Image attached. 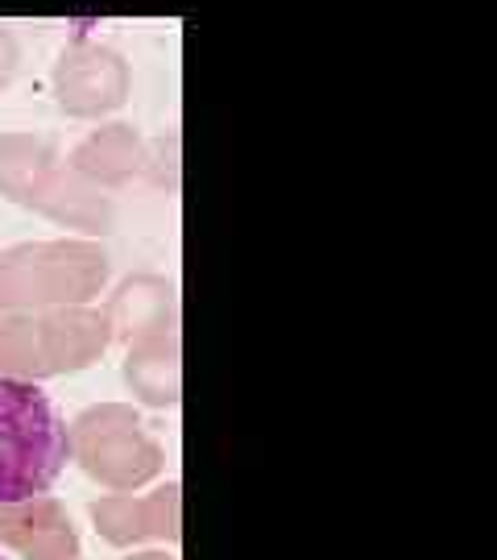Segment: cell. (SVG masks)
<instances>
[{
	"label": "cell",
	"instance_id": "cell-1",
	"mask_svg": "<svg viewBox=\"0 0 497 560\" xmlns=\"http://www.w3.org/2000/svg\"><path fill=\"white\" fill-rule=\"evenodd\" d=\"M71 460V432L38 382L0 378V506L46 494Z\"/></svg>",
	"mask_w": 497,
	"mask_h": 560
},
{
	"label": "cell",
	"instance_id": "cell-2",
	"mask_svg": "<svg viewBox=\"0 0 497 560\" xmlns=\"http://www.w3.org/2000/svg\"><path fill=\"white\" fill-rule=\"evenodd\" d=\"M0 560H4V557H0Z\"/></svg>",
	"mask_w": 497,
	"mask_h": 560
}]
</instances>
